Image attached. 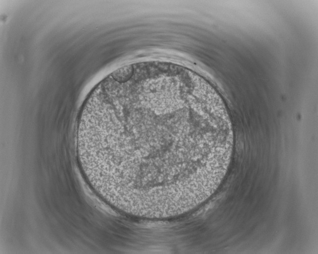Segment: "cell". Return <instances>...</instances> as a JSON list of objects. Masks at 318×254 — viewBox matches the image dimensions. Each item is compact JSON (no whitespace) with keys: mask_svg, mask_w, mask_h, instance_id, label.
Masks as SVG:
<instances>
[{"mask_svg":"<svg viewBox=\"0 0 318 254\" xmlns=\"http://www.w3.org/2000/svg\"><path fill=\"white\" fill-rule=\"evenodd\" d=\"M78 162L87 180L122 213L173 218L223 179L233 132L225 104L198 83L143 72L117 80L83 107Z\"/></svg>","mask_w":318,"mask_h":254,"instance_id":"6da1fadb","label":"cell"}]
</instances>
